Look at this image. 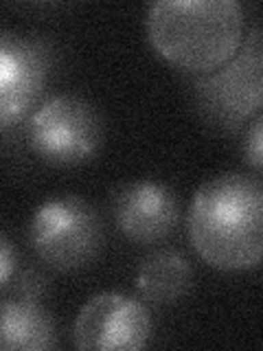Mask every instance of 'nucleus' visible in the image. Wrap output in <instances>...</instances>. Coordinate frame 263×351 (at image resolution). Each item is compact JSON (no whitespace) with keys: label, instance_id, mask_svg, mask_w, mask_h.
<instances>
[{"label":"nucleus","instance_id":"2","mask_svg":"<svg viewBox=\"0 0 263 351\" xmlns=\"http://www.w3.org/2000/svg\"><path fill=\"white\" fill-rule=\"evenodd\" d=\"M147 36L160 58L202 75L241 49L244 7L237 0H158L147 11Z\"/></svg>","mask_w":263,"mask_h":351},{"label":"nucleus","instance_id":"6","mask_svg":"<svg viewBox=\"0 0 263 351\" xmlns=\"http://www.w3.org/2000/svg\"><path fill=\"white\" fill-rule=\"evenodd\" d=\"M51 55L40 40L0 29V130L25 123L47 88Z\"/></svg>","mask_w":263,"mask_h":351},{"label":"nucleus","instance_id":"9","mask_svg":"<svg viewBox=\"0 0 263 351\" xmlns=\"http://www.w3.org/2000/svg\"><path fill=\"white\" fill-rule=\"evenodd\" d=\"M58 347V325L40 301V279L0 301V351H47Z\"/></svg>","mask_w":263,"mask_h":351},{"label":"nucleus","instance_id":"1","mask_svg":"<svg viewBox=\"0 0 263 351\" xmlns=\"http://www.w3.org/2000/svg\"><path fill=\"white\" fill-rule=\"evenodd\" d=\"M189 239L208 266L244 272L259 266L263 252V184L257 173L228 171L195 191Z\"/></svg>","mask_w":263,"mask_h":351},{"label":"nucleus","instance_id":"12","mask_svg":"<svg viewBox=\"0 0 263 351\" xmlns=\"http://www.w3.org/2000/svg\"><path fill=\"white\" fill-rule=\"evenodd\" d=\"M18 263H20V255L14 246V241H11L9 235L0 228V290L7 288V285L16 279Z\"/></svg>","mask_w":263,"mask_h":351},{"label":"nucleus","instance_id":"5","mask_svg":"<svg viewBox=\"0 0 263 351\" xmlns=\"http://www.w3.org/2000/svg\"><path fill=\"white\" fill-rule=\"evenodd\" d=\"M193 93L200 112L213 125L235 132L261 112L263 104V49L261 31L252 29L241 49L226 64L195 75Z\"/></svg>","mask_w":263,"mask_h":351},{"label":"nucleus","instance_id":"4","mask_svg":"<svg viewBox=\"0 0 263 351\" xmlns=\"http://www.w3.org/2000/svg\"><path fill=\"white\" fill-rule=\"evenodd\" d=\"M25 123L29 149L55 167L92 160L103 143V123L95 106L68 93L44 99Z\"/></svg>","mask_w":263,"mask_h":351},{"label":"nucleus","instance_id":"11","mask_svg":"<svg viewBox=\"0 0 263 351\" xmlns=\"http://www.w3.org/2000/svg\"><path fill=\"white\" fill-rule=\"evenodd\" d=\"M244 154H246V162L259 176L261 167H263V117H261V112L255 114L250 128L246 130V149H244Z\"/></svg>","mask_w":263,"mask_h":351},{"label":"nucleus","instance_id":"10","mask_svg":"<svg viewBox=\"0 0 263 351\" xmlns=\"http://www.w3.org/2000/svg\"><path fill=\"white\" fill-rule=\"evenodd\" d=\"M193 285V268L178 250H153L138 263L136 290L145 301L171 305L182 301Z\"/></svg>","mask_w":263,"mask_h":351},{"label":"nucleus","instance_id":"7","mask_svg":"<svg viewBox=\"0 0 263 351\" xmlns=\"http://www.w3.org/2000/svg\"><path fill=\"white\" fill-rule=\"evenodd\" d=\"M73 334L82 351H136L149 343L151 316L138 299L101 292L79 310Z\"/></svg>","mask_w":263,"mask_h":351},{"label":"nucleus","instance_id":"8","mask_svg":"<svg viewBox=\"0 0 263 351\" xmlns=\"http://www.w3.org/2000/svg\"><path fill=\"white\" fill-rule=\"evenodd\" d=\"M116 228L136 244H156L173 233L180 219L178 195L158 180L123 182L112 195Z\"/></svg>","mask_w":263,"mask_h":351},{"label":"nucleus","instance_id":"3","mask_svg":"<svg viewBox=\"0 0 263 351\" xmlns=\"http://www.w3.org/2000/svg\"><path fill=\"white\" fill-rule=\"evenodd\" d=\"M27 241L36 257L49 268L60 272L82 270L101 252V215L82 195H53L33 211Z\"/></svg>","mask_w":263,"mask_h":351}]
</instances>
